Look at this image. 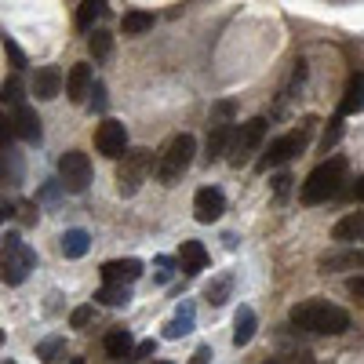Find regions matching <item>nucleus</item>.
<instances>
[{"mask_svg":"<svg viewBox=\"0 0 364 364\" xmlns=\"http://www.w3.org/2000/svg\"><path fill=\"white\" fill-rule=\"evenodd\" d=\"M153 23H157V18L149 15V11H127V15L120 18V33H124V37H142V33L153 30Z\"/></svg>","mask_w":364,"mask_h":364,"instance_id":"nucleus-21","label":"nucleus"},{"mask_svg":"<svg viewBox=\"0 0 364 364\" xmlns=\"http://www.w3.org/2000/svg\"><path fill=\"white\" fill-rule=\"evenodd\" d=\"M102 15H106V0H80V8H77V26H80V30H92Z\"/></svg>","mask_w":364,"mask_h":364,"instance_id":"nucleus-24","label":"nucleus"},{"mask_svg":"<svg viewBox=\"0 0 364 364\" xmlns=\"http://www.w3.org/2000/svg\"><path fill=\"white\" fill-rule=\"evenodd\" d=\"M149 168H153V153L149 149H127V153L120 157V168H117V189H120V197H135L146 175H149Z\"/></svg>","mask_w":364,"mask_h":364,"instance_id":"nucleus-7","label":"nucleus"},{"mask_svg":"<svg viewBox=\"0 0 364 364\" xmlns=\"http://www.w3.org/2000/svg\"><path fill=\"white\" fill-rule=\"evenodd\" d=\"M58 92H62V70H58V66L37 70V77H33V95H37L40 102H51V99H58Z\"/></svg>","mask_w":364,"mask_h":364,"instance_id":"nucleus-15","label":"nucleus"},{"mask_svg":"<svg viewBox=\"0 0 364 364\" xmlns=\"http://www.w3.org/2000/svg\"><path fill=\"white\" fill-rule=\"evenodd\" d=\"M4 364H15V360H4Z\"/></svg>","mask_w":364,"mask_h":364,"instance_id":"nucleus-44","label":"nucleus"},{"mask_svg":"<svg viewBox=\"0 0 364 364\" xmlns=\"http://www.w3.org/2000/svg\"><path fill=\"white\" fill-rule=\"evenodd\" d=\"M194 157H197V139H194V135H189V132L171 135L168 146L161 149V157H157V182L175 186V182L186 175V171H189Z\"/></svg>","mask_w":364,"mask_h":364,"instance_id":"nucleus-3","label":"nucleus"},{"mask_svg":"<svg viewBox=\"0 0 364 364\" xmlns=\"http://www.w3.org/2000/svg\"><path fill=\"white\" fill-rule=\"evenodd\" d=\"M266 364H317V360H310L306 353H295V357H288V360H266Z\"/></svg>","mask_w":364,"mask_h":364,"instance_id":"nucleus-38","label":"nucleus"},{"mask_svg":"<svg viewBox=\"0 0 364 364\" xmlns=\"http://www.w3.org/2000/svg\"><path fill=\"white\" fill-rule=\"evenodd\" d=\"M222 211H226V197H222V189L215 186H201L197 189V197H194V219L211 226V222H219L222 219Z\"/></svg>","mask_w":364,"mask_h":364,"instance_id":"nucleus-10","label":"nucleus"},{"mask_svg":"<svg viewBox=\"0 0 364 364\" xmlns=\"http://www.w3.org/2000/svg\"><path fill=\"white\" fill-rule=\"evenodd\" d=\"M288 320L299 332H313V335H342L350 328V313L328 303V299H306V303L291 306Z\"/></svg>","mask_w":364,"mask_h":364,"instance_id":"nucleus-1","label":"nucleus"},{"mask_svg":"<svg viewBox=\"0 0 364 364\" xmlns=\"http://www.w3.org/2000/svg\"><path fill=\"white\" fill-rule=\"evenodd\" d=\"M88 51H92V58H95V62L110 58V51H113V33H106V30H95V33L88 37Z\"/></svg>","mask_w":364,"mask_h":364,"instance_id":"nucleus-26","label":"nucleus"},{"mask_svg":"<svg viewBox=\"0 0 364 364\" xmlns=\"http://www.w3.org/2000/svg\"><path fill=\"white\" fill-rule=\"evenodd\" d=\"M360 233H364V215H360V211H353V215H346V219L335 222L332 237H335L339 244H350V241H360Z\"/></svg>","mask_w":364,"mask_h":364,"instance_id":"nucleus-19","label":"nucleus"},{"mask_svg":"<svg viewBox=\"0 0 364 364\" xmlns=\"http://www.w3.org/2000/svg\"><path fill=\"white\" fill-rule=\"evenodd\" d=\"M339 113H342V117H353V113H360V70L350 77V84H346V95H342V102H339Z\"/></svg>","mask_w":364,"mask_h":364,"instance_id":"nucleus-25","label":"nucleus"},{"mask_svg":"<svg viewBox=\"0 0 364 364\" xmlns=\"http://www.w3.org/2000/svg\"><path fill=\"white\" fill-rule=\"evenodd\" d=\"M211 357H215V353H211V346H197L194 357H189V364H211Z\"/></svg>","mask_w":364,"mask_h":364,"instance_id":"nucleus-36","label":"nucleus"},{"mask_svg":"<svg viewBox=\"0 0 364 364\" xmlns=\"http://www.w3.org/2000/svg\"><path fill=\"white\" fill-rule=\"evenodd\" d=\"M11 135H15V127H11V120H8L4 113H0V146H4V142H8Z\"/></svg>","mask_w":364,"mask_h":364,"instance_id":"nucleus-37","label":"nucleus"},{"mask_svg":"<svg viewBox=\"0 0 364 364\" xmlns=\"http://www.w3.org/2000/svg\"><path fill=\"white\" fill-rule=\"evenodd\" d=\"M95 149L102 157H110V161H120L127 153V127L113 117H106L99 127H95Z\"/></svg>","mask_w":364,"mask_h":364,"instance_id":"nucleus-9","label":"nucleus"},{"mask_svg":"<svg viewBox=\"0 0 364 364\" xmlns=\"http://www.w3.org/2000/svg\"><path fill=\"white\" fill-rule=\"evenodd\" d=\"M88 92H92V66L88 62H77V66L70 70V77H66V99L73 106H80L84 99H88Z\"/></svg>","mask_w":364,"mask_h":364,"instance_id":"nucleus-13","label":"nucleus"},{"mask_svg":"<svg viewBox=\"0 0 364 364\" xmlns=\"http://www.w3.org/2000/svg\"><path fill=\"white\" fill-rule=\"evenodd\" d=\"M335 266H360V251H350V255H332V259L320 263V270H325V273H332Z\"/></svg>","mask_w":364,"mask_h":364,"instance_id":"nucleus-30","label":"nucleus"},{"mask_svg":"<svg viewBox=\"0 0 364 364\" xmlns=\"http://www.w3.org/2000/svg\"><path fill=\"white\" fill-rule=\"evenodd\" d=\"M70 364H84V360H80V357H77V360H70Z\"/></svg>","mask_w":364,"mask_h":364,"instance_id":"nucleus-41","label":"nucleus"},{"mask_svg":"<svg viewBox=\"0 0 364 364\" xmlns=\"http://www.w3.org/2000/svg\"><path fill=\"white\" fill-rule=\"evenodd\" d=\"M157 353V339H146V342H139V346H132V357L139 360V357H153Z\"/></svg>","mask_w":364,"mask_h":364,"instance_id":"nucleus-34","label":"nucleus"},{"mask_svg":"<svg viewBox=\"0 0 364 364\" xmlns=\"http://www.w3.org/2000/svg\"><path fill=\"white\" fill-rule=\"evenodd\" d=\"M255 328H259V320H255V310L251 306H241L237 317H233V346H248V342L255 339Z\"/></svg>","mask_w":364,"mask_h":364,"instance_id":"nucleus-16","label":"nucleus"},{"mask_svg":"<svg viewBox=\"0 0 364 364\" xmlns=\"http://www.w3.org/2000/svg\"><path fill=\"white\" fill-rule=\"evenodd\" d=\"M92 313H95L92 306H77V310L70 313V328H88V325H92Z\"/></svg>","mask_w":364,"mask_h":364,"instance_id":"nucleus-32","label":"nucleus"},{"mask_svg":"<svg viewBox=\"0 0 364 364\" xmlns=\"http://www.w3.org/2000/svg\"><path fill=\"white\" fill-rule=\"evenodd\" d=\"M263 139H266V117H251L248 124H241L237 132L230 135V142H226V161L233 164V168H244L248 161H251V153H259V146H263Z\"/></svg>","mask_w":364,"mask_h":364,"instance_id":"nucleus-6","label":"nucleus"},{"mask_svg":"<svg viewBox=\"0 0 364 364\" xmlns=\"http://www.w3.org/2000/svg\"><path fill=\"white\" fill-rule=\"evenodd\" d=\"M0 222H4V211H0Z\"/></svg>","mask_w":364,"mask_h":364,"instance_id":"nucleus-43","label":"nucleus"},{"mask_svg":"<svg viewBox=\"0 0 364 364\" xmlns=\"http://www.w3.org/2000/svg\"><path fill=\"white\" fill-rule=\"evenodd\" d=\"M230 135H233V127H230V124H215V127L208 132V146H204V161H208V164H211V161H219V157L226 153Z\"/></svg>","mask_w":364,"mask_h":364,"instance_id":"nucleus-20","label":"nucleus"},{"mask_svg":"<svg viewBox=\"0 0 364 364\" xmlns=\"http://www.w3.org/2000/svg\"><path fill=\"white\" fill-rule=\"evenodd\" d=\"M132 346H135V339H132V332L127 328H113L110 335H106V353L110 357H132Z\"/></svg>","mask_w":364,"mask_h":364,"instance_id":"nucleus-22","label":"nucleus"},{"mask_svg":"<svg viewBox=\"0 0 364 364\" xmlns=\"http://www.w3.org/2000/svg\"><path fill=\"white\" fill-rule=\"evenodd\" d=\"M291 182H295V179H291V175H284V171H281V175H277V179H273V194H277V197H284Z\"/></svg>","mask_w":364,"mask_h":364,"instance_id":"nucleus-35","label":"nucleus"},{"mask_svg":"<svg viewBox=\"0 0 364 364\" xmlns=\"http://www.w3.org/2000/svg\"><path fill=\"white\" fill-rule=\"evenodd\" d=\"M95 299H99L102 306H113V310H117V306H127V299H132V291H127V284H106V288H102Z\"/></svg>","mask_w":364,"mask_h":364,"instance_id":"nucleus-27","label":"nucleus"},{"mask_svg":"<svg viewBox=\"0 0 364 364\" xmlns=\"http://www.w3.org/2000/svg\"><path fill=\"white\" fill-rule=\"evenodd\" d=\"M350 291H353V295H360V291H364V281H360V277H353V281H350Z\"/></svg>","mask_w":364,"mask_h":364,"instance_id":"nucleus-39","label":"nucleus"},{"mask_svg":"<svg viewBox=\"0 0 364 364\" xmlns=\"http://www.w3.org/2000/svg\"><path fill=\"white\" fill-rule=\"evenodd\" d=\"M4 55L11 58V66H15V70H23V66H26V55H23V48H18L11 37H4Z\"/></svg>","mask_w":364,"mask_h":364,"instance_id":"nucleus-31","label":"nucleus"},{"mask_svg":"<svg viewBox=\"0 0 364 364\" xmlns=\"http://www.w3.org/2000/svg\"><path fill=\"white\" fill-rule=\"evenodd\" d=\"M179 266H182L186 273H201V270L208 266V248H204L201 241H186L182 251H179Z\"/></svg>","mask_w":364,"mask_h":364,"instance_id":"nucleus-17","label":"nucleus"},{"mask_svg":"<svg viewBox=\"0 0 364 364\" xmlns=\"http://www.w3.org/2000/svg\"><path fill=\"white\" fill-rule=\"evenodd\" d=\"M88 248H92L88 230H66L62 233V255H66V259H84Z\"/></svg>","mask_w":364,"mask_h":364,"instance_id":"nucleus-18","label":"nucleus"},{"mask_svg":"<svg viewBox=\"0 0 364 364\" xmlns=\"http://www.w3.org/2000/svg\"><path fill=\"white\" fill-rule=\"evenodd\" d=\"M11 127H15V135L18 139H26V142H40L44 139V132H40V117L33 113V106H15V120H11Z\"/></svg>","mask_w":364,"mask_h":364,"instance_id":"nucleus-12","label":"nucleus"},{"mask_svg":"<svg viewBox=\"0 0 364 364\" xmlns=\"http://www.w3.org/2000/svg\"><path fill=\"white\" fill-rule=\"evenodd\" d=\"M92 182V161L80 149H70V153L58 157V186L70 189V194H84Z\"/></svg>","mask_w":364,"mask_h":364,"instance_id":"nucleus-8","label":"nucleus"},{"mask_svg":"<svg viewBox=\"0 0 364 364\" xmlns=\"http://www.w3.org/2000/svg\"><path fill=\"white\" fill-rule=\"evenodd\" d=\"M313 124H317V120H306L303 127H295V132L277 135V139L263 149V157L255 161V168H259V171H270V168H281V164H288L291 157H299V153H303V149L310 146V132H313Z\"/></svg>","mask_w":364,"mask_h":364,"instance_id":"nucleus-5","label":"nucleus"},{"mask_svg":"<svg viewBox=\"0 0 364 364\" xmlns=\"http://www.w3.org/2000/svg\"><path fill=\"white\" fill-rule=\"evenodd\" d=\"M0 346H4V332H0Z\"/></svg>","mask_w":364,"mask_h":364,"instance_id":"nucleus-40","label":"nucleus"},{"mask_svg":"<svg viewBox=\"0 0 364 364\" xmlns=\"http://www.w3.org/2000/svg\"><path fill=\"white\" fill-rule=\"evenodd\" d=\"M37 266V251L23 241V237H11L4 241V248H0V281H4L8 288H18L30 277V270Z\"/></svg>","mask_w":364,"mask_h":364,"instance_id":"nucleus-4","label":"nucleus"},{"mask_svg":"<svg viewBox=\"0 0 364 364\" xmlns=\"http://www.w3.org/2000/svg\"><path fill=\"white\" fill-rule=\"evenodd\" d=\"M26 88H23V80L18 77H11V80H4V88H0V102H11V106H23V95Z\"/></svg>","mask_w":364,"mask_h":364,"instance_id":"nucleus-29","label":"nucleus"},{"mask_svg":"<svg viewBox=\"0 0 364 364\" xmlns=\"http://www.w3.org/2000/svg\"><path fill=\"white\" fill-rule=\"evenodd\" d=\"M88 95H92V110H95V113H102V110H106V84H95V88H92Z\"/></svg>","mask_w":364,"mask_h":364,"instance_id":"nucleus-33","label":"nucleus"},{"mask_svg":"<svg viewBox=\"0 0 364 364\" xmlns=\"http://www.w3.org/2000/svg\"><path fill=\"white\" fill-rule=\"evenodd\" d=\"M157 364H171V360H157Z\"/></svg>","mask_w":364,"mask_h":364,"instance_id":"nucleus-42","label":"nucleus"},{"mask_svg":"<svg viewBox=\"0 0 364 364\" xmlns=\"http://www.w3.org/2000/svg\"><path fill=\"white\" fill-rule=\"evenodd\" d=\"M194 328H197V306H194V303H179L175 317L164 325V339H182V335H189Z\"/></svg>","mask_w":364,"mask_h":364,"instance_id":"nucleus-14","label":"nucleus"},{"mask_svg":"<svg viewBox=\"0 0 364 364\" xmlns=\"http://www.w3.org/2000/svg\"><path fill=\"white\" fill-rule=\"evenodd\" d=\"M230 291H233V277L222 273V277H215V281L204 288V299H208L211 306H226L230 303Z\"/></svg>","mask_w":364,"mask_h":364,"instance_id":"nucleus-23","label":"nucleus"},{"mask_svg":"<svg viewBox=\"0 0 364 364\" xmlns=\"http://www.w3.org/2000/svg\"><path fill=\"white\" fill-rule=\"evenodd\" d=\"M342 182H346V161L332 157L325 164H317L306 175L303 189H299V197H303V204H325V201H332L342 189Z\"/></svg>","mask_w":364,"mask_h":364,"instance_id":"nucleus-2","label":"nucleus"},{"mask_svg":"<svg viewBox=\"0 0 364 364\" xmlns=\"http://www.w3.org/2000/svg\"><path fill=\"white\" fill-rule=\"evenodd\" d=\"M99 273H102L106 284H132V281L142 277V263L139 259H113V263H106Z\"/></svg>","mask_w":364,"mask_h":364,"instance_id":"nucleus-11","label":"nucleus"},{"mask_svg":"<svg viewBox=\"0 0 364 364\" xmlns=\"http://www.w3.org/2000/svg\"><path fill=\"white\" fill-rule=\"evenodd\" d=\"M62 350H66V342H62V335H51V339H44V342H37V357L44 360V364H51Z\"/></svg>","mask_w":364,"mask_h":364,"instance_id":"nucleus-28","label":"nucleus"}]
</instances>
